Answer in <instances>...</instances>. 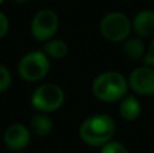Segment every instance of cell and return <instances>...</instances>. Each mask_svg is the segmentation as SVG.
Instances as JSON below:
<instances>
[{"mask_svg":"<svg viewBox=\"0 0 154 153\" xmlns=\"http://www.w3.org/2000/svg\"><path fill=\"white\" fill-rule=\"evenodd\" d=\"M115 133V122L107 114H95L80 125V138L89 146H103L111 141Z\"/></svg>","mask_w":154,"mask_h":153,"instance_id":"cell-1","label":"cell"},{"mask_svg":"<svg viewBox=\"0 0 154 153\" xmlns=\"http://www.w3.org/2000/svg\"><path fill=\"white\" fill-rule=\"evenodd\" d=\"M128 88V81L119 72L108 70L100 73L92 83V92L96 99L101 102H116L125 98Z\"/></svg>","mask_w":154,"mask_h":153,"instance_id":"cell-2","label":"cell"},{"mask_svg":"<svg viewBox=\"0 0 154 153\" xmlns=\"http://www.w3.org/2000/svg\"><path fill=\"white\" fill-rule=\"evenodd\" d=\"M50 70V58L43 50H31L20 58L18 73L20 79L29 83H37L48 76Z\"/></svg>","mask_w":154,"mask_h":153,"instance_id":"cell-3","label":"cell"},{"mask_svg":"<svg viewBox=\"0 0 154 153\" xmlns=\"http://www.w3.org/2000/svg\"><path fill=\"white\" fill-rule=\"evenodd\" d=\"M64 102L65 94L61 87L57 84H41L31 94L32 107L41 113H54V111L61 108Z\"/></svg>","mask_w":154,"mask_h":153,"instance_id":"cell-4","label":"cell"},{"mask_svg":"<svg viewBox=\"0 0 154 153\" xmlns=\"http://www.w3.org/2000/svg\"><path fill=\"white\" fill-rule=\"evenodd\" d=\"M133 30L131 20L127 15L119 11H112L103 16L100 22V33L111 42H122L127 39Z\"/></svg>","mask_w":154,"mask_h":153,"instance_id":"cell-5","label":"cell"},{"mask_svg":"<svg viewBox=\"0 0 154 153\" xmlns=\"http://www.w3.org/2000/svg\"><path fill=\"white\" fill-rule=\"evenodd\" d=\"M60 27L58 15L53 10H41L32 16L30 23V31L31 35L37 41H46L51 39L57 34Z\"/></svg>","mask_w":154,"mask_h":153,"instance_id":"cell-6","label":"cell"},{"mask_svg":"<svg viewBox=\"0 0 154 153\" xmlns=\"http://www.w3.org/2000/svg\"><path fill=\"white\" fill-rule=\"evenodd\" d=\"M128 87L138 95L150 96L154 95V68L139 67L134 69L128 76Z\"/></svg>","mask_w":154,"mask_h":153,"instance_id":"cell-7","label":"cell"},{"mask_svg":"<svg viewBox=\"0 0 154 153\" xmlns=\"http://www.w3.org/2000/svg\"><path fill=\"white\" fill-rule=\"evenodd\" d=\"M31 133L22 123H12L4 132V144L11 151H22L30 144Z\"/></svg>","mask_w":154,"mask_h":153,"instance_id":"cell-8","label":"cell"},{"mask_svg":"<svg viewBox=\"0 0 154 153\" xmlns=\"http://www.w3.org/2000/svg\"><path fill=\"white\" fill-rule=\"evenodd\" d=\"M133 30L139 38H149L154 35V11L142 10L134 16Z\"/></svg>","mask_w":154,"mask_h":153,"instance_id":"cell-9","label":"cell"},{"mask_svg":"<svg viewBox=\"0 0 154 153\" xmlns=\"http://www.w3.org/2000/svg\"><path fill=\"white\" fill-rule=\"evenodd\" d=\"M30 129L34 134L37 136H48L53 130V122L49 118V115L46 113H41L37 111L30 117Z\"/></svg>","mask_w":154,"mask_h":153,"instance_id":"cell-10","label":"cell"},{"mask_svg":"<svg viewBox=\"0 0 154 153\" xmlns=\"http://www.w3.org/2000/svg\"><path fill=\"white\" fill-rule=\"evenodd\" d=\"M141 103L138 102V99H135L134 96H126L122 98V102L119 105V114L123 119L126 121H135L139 115H141Z\"/></svg>","mask_w":154,"mask_h":153,"instance_id":"cell-11","label":"cell"},{"mask_svg":"<svg viewBox=\"0 0 154 153\" xmlns=\"http://www.w3.org/2000/svg\"><path fill=\"white\" fill-rule=\"evenodd\" d=\"M43 52L49 56V58H53V60H61L65 58L69 53V48H68L66 42L61 39H51L46 41L45 46H43Z\"/></svg>","mask_w":154,"mask_h":153,"instance_id":"cell-12","label":"cell"},{"mask_svg":"<svg viewBox=\"0 0 154 153\" xmlns=\"http://www.w3.org/2000/svg\"><path fill=\"white\" fill-rule=\"evenodd\" d=\"M123 50L130 60L143 58L145 53H146L145 43L142 42L141 38H127V39H125Z\"/></svg>","mask_w":154,"mask_h":153,"instance_id":"cell-13","label":"cell"},{"mask_svg":"<svg viewBox=\"0 0 154 153\" xmlns=\"http://www.w3.org/2000/svg\"><path fill=\"white\" fill-rule=\"evenodd\" d=\"M11 81H12V76L7 67L0 64V92H4L10 88Z\"/></svg>","mask_w":154,"mask_h":153,"instance_id":"cell-14","label":"cell"},{"mask_svg":"<svg viewBox=\"0 0 154 153\" xmlns=\"http://www.w3.org/2000/svg\"><path fill=\"white\" fill-rule=\"evenodd\" d=\"M100 153H128L126 146L118 141H108L101 146Z\"/></svg>","mask_w":154,"mask_h":153,"instance_id":"cell-15","label":"cell"},{"mask_svg":"<svg viewBox=\"0 0 154 153\" xmlns=\"http://www.w3.org/2000/svg\"><path fill=\"white\" fill-rule=\"evenodd\" d=\"M8 30H10V19L4 12L0 11V39L8 34Z\"/></svg>","mask_w":154,"mask_h":153,"instance_id":"cell-16","label":"cell"},{"mask_svg":"<svg viewBox=\"0 0 154 153\" xmlns=\"http://www.w3.org/2000/svg\"><path fill=\"white\" fill-rule=\"evenodd\" d=\"M142 61H143L145 65H149V67L154 68V39L149 45V48H146V53H145Z\"/></svg>","mask_w":154,"mask_h":153,"instance_id":"cell-17","label":"cell"},{"mask_svg":"<svg viewBox=\"0 0 154 153\" xmlns=\"http://www.w3.org/2000/svg\"><path fill=\"white\" fill-rule=\"evenodd\" d=\"M14 2H15L16 4H26L29 0H14Z\"/></svg>","mask_w":154,"mask_h":153,"instance_id":"cell-18","label":"cell"},{"mask_svg":"<svg viewBox=\"0 0 154 153\" xmlns=\"http://www.w3.org/2000/svg\"><path fill=\"white\" fill-rule=\"evenodd\" d=\"M3 2H4V0H0V5H2V4H3Z\"/></svg>","mask_w":154,"mask_h":153,"instance_id":"cell-19","label":"cell"}]
</instances>
